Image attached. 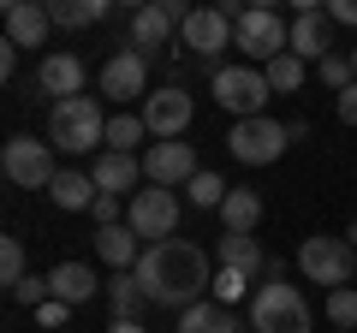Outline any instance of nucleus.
Returning a JSON list of instances; mask_svg holds the SVG:
<instances>
[{
    "instance_id": "f257e3e1",
    "label": "nucleus",
    "mask_w": 357,
    "mask_h": 333,
    "mask_svg": "<svg viewBox=\"0 0 357 333\" xmlns=\"http://www.w3.org/2000/svg\"><path fill=\"white\" fill-rule=\"evenodd\" d=\"M137 286L149 292V304H167V309H185L203 304V292H215V274H208V256L197 250L191 238H161V244H143V262L137 268Z\"/></svg>"
},
{
    "instance_id": "f03ea898",
    "label": "nucleus",
    "mask_w": 357,
    "mask_h": 333,
    "mask_svg": "<svg viewBox=\"0 0 357 333\" xmlns=\"http://www.w3.org/2000/svg\"><path fill=\"white\" fill-rule=\"evenodd\" d=\"M48 143L60 155H102L107 149V114L96 95H72V102H54L48 114Z\"/></svg>"
},
{
    "instance_id": "7ed1b4c3",
    "label": "nucleus",
    "mask_w": 357,
    "mask_h": 333,
    "mask_svg": "<svg viewBox=\"0 0 357 333\" xmlns=\"http://www.w3.org/2000/svg\"><path fill=\"white\" fill-rule=\"evenodd\" d=\"M250 333H310V304L298 286L262 280L250 286Z\"/></svg>"
},
{
    "instance_id": "20e7f679",
    "label": "nucleus",
    "mask_w": 357,
    "mask_h": 333,
    "mask_svg": "<svg viewBox=\"0 0 357 333\" xmlns=\"http://www.w3.org/2000/svg\"><path fill=\"white\" fill-rule=\"evenodd\" d=\"M232 48L244 54V65H274L280 54H292V24L274 6H250L232 30Z\"/></svg>"
},
{
    "instance_id": "39448f33",
    "label": "nucleus",
    "mask_w": 357,
    "mask_h": 333,
    "mask_svg": "<svg viewBox=\"0 0 357 333\" xmlns=\"http://www.w3.org/2000/svg\"><path fill=\"white\" fill-rule=\"evenodd\" d=\"M208 90H215V102H220V114H232V125L238 119H262L268 114V77H262V65H220L215 77H208Z\"/></svg>"
},
{
    "instance_id": "423d86ee",
    "label": "nucleus",
    "mask_w": 357,
    "mask_h": 333,
    "mask_svg": "<svg viewBox=\"0 0 357 333\" xmlns=\"http://www.w3.org/2000/svg\"><path fill=\"white\" fill-rule=\"evenodd\" d=\"M298 268H304L310 286H328V292H340L345 280L357 274V250L345 238H328V232H316V238L298 244Z\"/></svg>"
},
{
    "instance_id": "0eeeda50",
    "label": "nucleus",
    "mask_w": 357,
    "mask_h": 333,
    "mask_svg": "<svg viewBox=\"0 0 357 333\" xmlns=\"http://www.w3.org/2000/svg\"><path fill=\"white\" fill-rule=\"evenodd\" d=\"M286 143H292V131H286L274 114H262V119H238V125L227 131V155H232V161H244V166L280 161Z\"/></svg>"
},
{
    "instance_id": "6e6552de",
    "label": "nucleus",
    "mask_w": 357,
    "mask_h": 333,
    "mask_svg": "<svg viewBox=\"0 0 357 333\" xmlns=\"http://www.w3.org/2000/svg\"><path fill=\"white\" fill-rule=\"evenodd\" d=\"M0 166H6V179L18 185V191H48L54 179H60V166H54V143H36V137H6V149H0Z\"/></svg>"
},
{
    "instance_id": "1a4fd4ad",
    "label": "nucleus",
    "mask_w": 357,
    "mask_h": 333,
    "mask_svg": "<svg viewBox=\"0 0 357 333\" xmlns=\"http://www.w3.org/2000/svg\"><path fill=\"white\" fill-rule=\"evenodd\" d=\"M191 119H197V102H191L185 84H167V90H155L149 102H143V125H149V137H161V143H178L185 131H191Z\"/></svg>"
},
{
    "instance_id": "9d476101",
    "label": "nucleus",
    "mask_w": 357,
    "mask_h": 333,
    "mask_svg": "<svg viewBox=\"0 0 357 333\" xmlns=\"http://www.w3.org/2000/svg\"><path fill=\"white\" fill-rule=\"evenodd\" d=\"M197 173H203V161H197V149L185 137L178 143H149V149H143V179L161 185V191H185Z\"/></svg>"
},
{
    "instance_id": "9b49d317",
    "label": "nucleus",
    "mask_w": 357,
    "mask_h": 333,
    "mask_svg": "<svg viewBox=\"0 0 357 333\" xmlns=\"http://www.w3.org/2000/svg\"><path fill=\"white\" fill-rule=\"evenodd\" d=\"M126 226L137 232V238H149V244L173 238V226H178V196H173V191H161V185L137 191V196L126 203Z\"/></svg>"
},
{
    "instance_id": "f8f14e48",
    "label": "nucleus",
    "mask_w": 357,
    "mask_h": 333,
    "mask_svg": "<svg viewBox=\"0 0 357 333\" xmlns=\"http://www.w3.org/2000/svg\"><path fill=\"white\" fill-rule=\"evenodd\" d=\"M232 30H238V24H232L220 6H197V13L185 18V30H178V42H185V48H191L203 65H215V60H220V48L232 42Z\"/></svg>"
},
{
    "instance_id": "ddd939ff",
    "label": "nucleus",
    "mask_w": 357,
    "mask_h": 333,
    "mask_svg": "<svg viewBox=\"0 0 357 333\" xmlns=\"http://www.w3.org/2000/svg\"><path fill=\"white\" fill-rule=\"evenodd\" d=\"M102 95L107 102H126V107H131V95L149 102V60H143L137 48H119L114 60L102 65Z\"/></svg>"
},
{
    "instance_id": "4468645a",
    "label": "nucleus",
    "mask_w": 357,
    "mask_h": 333,
    "mask_svg": "<svg viewBox=\"0 0 357 333\" xmlns=\"http://www.w3.org/2000/svg\"><path fill=\"white\" fill-rule=\"evenodd\" d=\"M173 30H178V18L167 13L161 0H149V6H137V13H131V36H126V48H137L143 60H155V54L173 48Z\"/></svg>"
},
{
    "instance_id": "2eb2a0df",
    "label": "nucleus",
    "mask_w": 357,
    "mask_h": 333,
    "mask_svg": "<svg viewBox=\"0 0 357 333\" xmlns=\"http://www.w3.org/2000/svg\"><path fill=\"white\" fill-rule=\"evenodd\" d=\"M36 90L54 95V102H72V95H84V60H77V54H66V48L42 54V60H36Z\"/></svg>"
},
{
    "instance_id": "dca6fc26",
    "label": "nucleus",
    "mask_w": 357,
    "mask_h": 333,
    "mask_svg": "<svg viewBox=\"0 0 357 333\" xmlns=\"http://www.w3.org/2000/svg\"><path fill=\"white\" fill-rule=\"evenodd\" d=\"M220 268L227 274H244L250 286H262V280H280V262H268V250L256 238H220Z\"/></svg>"
},
{
    "instance_id": "f3484780",
    "label": "nucleus",
    "mask_w": 357,
    "mask_h": 333,
    "mask_svg": "<svg viewBox=\"0 0 357 333\" xmlns=\"http://www.w3.org/2000/svg\"><path fill=\"white\" fill-rule=\"evenodd\" d=\"M89 179H96V191H107V196H137V179H143V155H114V149H102L96 155V166H89Z\"/></svg>"
},
{
    "instance_id": "a211bd4d",
    "label": "nucleus",
    "mask_w": 357,
    "mask_h": 333,
    "mask_svg": "<svg viewBox=\"0 0 357 333\" xmlns=\"http://www.w3.org/2000/svg\"><path fill=\"white\" fill-rule=\"evenodd\" d=\"M48 292L60 297V304H72V309H84L89 297H102L107 286L96 280V268H89V262H60V268H48Z\"/></svg>"
},
{
    "instance_id": "6ab92c4d",
    "label": "nucleus",
    "mask_w": 357,
    "mask_h": 333,
    "mask_svg": "<svg viewBox=\"0 0 357 333\" xmlns=\"http://www.w3.org/2000/svg\"><path fill=\"white\" fill-rule=\"evenodd\" d=\"M48 30H54V18H48L42 0H13V6H6V42H13V48H42Z\"/></svg>"
},
{
    "instance_id": "aec40b11",
    "label": "nucleus",
    "mask_w": 357,
    "mask_h": 333,
    "mask_svg": "<svg viewBox=\"0 0 357 333\" xmlns=\"http://www.w3.org/2000/svg\"><path fill=\"white\" fill-rule=\"evenodd\" d=\"M220 220H227L232 238H256V226H262V196L250 185H232L227 203H220Z\"/></svg>"
},
{
    "instance_id": "412c9836",
    "label": "nucleus",
    "mask_w": 357,
    "mask_h": 333,
    "mask_svg": "<svg viewBox=\"0 0 357 333\" xmlns=\"http://www.w3.org/2000/svg\"><path fill=\"white\" fill-rule=\"evenodd\" d=\"M292 54H298L304 65H321V60L333 54V48H328V18H321V6L292 18Z\"/></svg>"
},
{
    "instance_id": "4be33fe9",
    "label": "nucleus",
    "mask_w": 357,
    "mask_h": 333,
    "mask_svg": "<svg viewBox=\"0 0 357 333\" xmlns=\"http://www.w3.org/2000/svg\"><path fill=\"white\" fill-rule=\"evenodd\" d=\"M48 196H54V208H66V215H84V208H96V179L89 173H77V166H60V179L48 185Z\"/></svg>"
},
{
    "instance_id": "5701e85b",
    "label": "nucleus",
    "mask_w": 357,
    "mask_h": 333,
    "mask_svg": "<svg viewBox=\"0 0 357 333\" xmlns=\"http://www.w3.org/2000/svg\"><path fill=\"white\" fill-rule=\"evenodd\" d=\"M96 256H102L107 268L131 274V268L143 262V250H137V232H131V226H107V232H96Z\"/></svg>"
},
{
    "instance_id": "b1692460",
    "label": "nucleus",
    "mask_w": 357,
    "mask_h": 333,
    "mask_svg": "<svg viewBox=\"0 0 357 333\" xmlns=\"http://www.w3.org/2000/svg\"><path fill=\"white\" fill-rule=\"evenodd\" d=\"M178 333H244V327H238V316L227 304H208L203 297V304H191L178 316Z\"/></svg>"
},
{
    "instance_id": "393cba45",
    "label": "nucleus",
    "mask_w": 357,
    "mask_h": 333,
    "mask_svg": "<svg viewBox=\"0 0 357 333\" xmlns=\"http://www.w3.org/2000/svg\"><path fill=\"white\" fill-rule=\"evenodd\" d=\"M48 18H54L60 30H84V24L114 18V6H107V0H48Z\"/></svg>"
},
{
    "instance_id": "a878e982",
    "label": "nucleus",
    "mask_w": 357,
    "mask_h": 333,
    "mask_svg": "<svg viewBox=\"0 0 357 333\" xmlns=\"http://www.w3.org/2000/svg\"><path fill=\"white\" fill-rule=\"evenodd\" d=\"M102 297H107V309H114V321H137V309L149 304V292L137 286V274H114Z\"/></svg>"
},
{
    "instance_id": "bb28decb",
    "label": "nucleus",
    "mask_w": 357,
    "mask_h": 333,
    "mask_svg": "<svg viewBox=\"0 0 357 333\" xmlns=\"http://www.w3.org/2000/svg\"><path fill=\"white\" fill-rule=\"evenodd\" d=\"M143 137H149V125H143V114H131V107L107 119V149H114V155H137Z\"/></svg>"
},
{
    "instance_id": "cd10ccee",
    "label": "nucleus",
    "mask_w": 357,
    "mask_h": 333,
    "mask_svg": "<svg viewBox=\"0 0 357 333\" xmlns=\"http://www.w3.org/2000/svg\"><path fill=\"white\" fill-rule=\"evenodd\" d=\"M262 77H268V90H280V95H292V90H304V77H310V65L298 60V54H280L274 65H262Z\"/></svg>"
},
{
    "instance_id": "c85d7f7f",
    "label": "nucleus",
    "mask_w": 357,
    "mask_h": 333,
    "mask_svg": "<svg viewBox=\"0 0 357 333\" xmlns=\"http://www.w3.org/2000/svg\"><path fill=\"white\" fill-rule=\"evenodd\" d=\"M227 191H232V185L220 179V173H208V166H203V173H197L191 185H185V196H191L197 208H215V215H220V203H227Z\"/></svg>"
},
{
    "instance_id": "c756f323",
    "label": "nucleus",
    "mask_w": 357,
    "mask_h": 333,
    "mask_svg": "<svg viewBox=\"0 0 357 333\" xmlns=\"http://www.w3.org/2000/svg\"><path fill=\"white\" fill-rule=\"evenodd\" d=\"M316 77H321V84H328L333 95H345V90H351V84H357V65H351V54H328V60L316 65Z\"/></svg>"
},
{
    "instance_id": "7c9ffc66",
    "label": "nucleus",
    "mask_w": 357,
    "mask_h": 333,
    "mask_svg": "<svg viewBox=\"0 0 357 333\" xmlns=\"http://www.w3.org/2000/svg\"><path fill=\"white\" fill-rule=\"evenodd\" d=\"M0 280H6V292H13L18 280H30V268H24V238H0Z\"/></svg>"
},
{
    "instance_id": "2f4dec72",
    "label": "nucleus",
    "mask_w": 357,
    "mask_h": 333,
    "mask_svg": "<svg viewBox=\"0 0 357 333\" xmlns=\"http://www.w3.org/2000/svg\"><path fill=\"white\" fill-rule=\"evenodd\" d=\"M328 321L345 333H357V286H340V292H328Z\"/></svg>"
},
{
    "instance_id": "473e14b6",
    "label": "nucleus",
    "mask_w": 357,
    "mask_h": 333,
    "mask_svg": "<svg viewBox=\"0 0 357 333\" xmlns=\"http://www.w3.org/2000/svg\"><path fill=\"white\" fill-rule=\"evenodd\" d=\"M6 297H13V304H24V309H42V304L54 297V292H48V274H30V280H18Z\"/></svg>"
},
{
    "instance_id": "72a5a7b5",
    "label": "nucleus",
    "mask_w": 357,
    "mask_h": 333,
    "mask_svg": "<svg viewBox=\"0 0 357 333\" xmlns=\"http://www.w3.org/2000/svg\"><path fill=\"white\" fill-rule=\"evenodd\" d=\"M119 215H126V196H107V191L96 196V208H89V220H96V226H102V232H107V226H126V220H119Z\"/></svg>"
},
{
    "instance_id": "f704fd0d",
    "label": "nucleus",
    "mask_w": 357,
    "mask_h": 333,
    "mask_svg": "<svg viewBox=\"0 0 357 333\" xmlns=\"http://www.w3.org/2000/svg\"><path fill=\"white\" fill-rule=\"evenodd\" d=\"M244 286H250L244 274H227V268H220V274H215V304H227V309H232V297H238Z\"/></svg>"
},
{
    "instance_id": "c9c22d12",
    "label": "nucleus",
    "mask_w": 357,
    "mask_h": 333,
    "mask_svg": "<svg viewBox=\"0 0 357 333\" xmlns=\"http://www.w3.org/2000/svg\"><path fill=\"white\" fill-rule=\"evenodd\" d=\"M66 316H72V304H60V297H48V304L36 309V321H42V327H66Z\"/></svg>"
},
{
    "instance_id": "e433bc0d",
    "label": "nucleus",
    "mask_w": 357,
    "mask_h": 333,
    "mask_svg": "<svg viewBox=\"0 0 357 333\" xmlns=\"http://www.w3.org/2000/svg\"><path fill=\"white\" fill-rule=\"evenodd\" d=\"M328 18L333 24H357V0H328Z\"/></svg>"
},
{
    "instance_id": "4c0bfd02",
    "label": "nucleus",
    "mask_w": 357,
    "mask_h": 333,
    "mask_svg": "<svg viewBox=\"0 0 357 333\" xmlns=\"http://www.w3.org/2000/svg\"><path fill=\"white\" fill-rule=\"evenodd\" d=\"M333 107H340V119H345V125H357V84H351L345 95H333Z\"/></svg>"
},
{
    "instance_id": "58836bf2",
    "label": "nucleus",
    "mask_w": 357,
    "mask_h": 333,
    "mask_svg": "<svg viewBox=\"0 0 357 333\" xmlns=\"http://www.w3.org/2000/svg\"><path fill=\"white\" fill-rule=\"evenodd\" d=\"M13 65H18V48H13V42H0V77H13Z\"/></svg>"
},
{
    "instance_id": "ea45409f",
    "label": "nucleus",
    "mask_w": 357,
    "mask_h": 333,
    "mask_svg": "<svg viewBox=\"0 0 357 333\" xmlns=\"http://www.w3.org/2000/svg\"><path fill=\"white\" fill-rule=\"evenodd\" d=\"M107 333H149V327H143V321H114Z\"/></svg>"
},
{
    "instance_id": "a19ab883",
    "label": "nucleus",
    "mask_w": 357,
    "mask_h": 333,
    "mask_svg": "<svg viewBox=\"0 0 357 333\" xmlns=\"http://www.w3.org/2000/svg\"><path fill=\"white\" fill-rule=\"evenodd\" d=\"M351 65H357V48H351Z\"/></svg>"
},
{
    "instance_id": "79ce46f5",
    "label": "nucleus",
    "mask_w": 357,
    "mask_h": 333,
    "mask_svg": "<svg viewBox=\"0 0 357 333\" xmlns=\"http://www.w3.org/2000/svg\"><path fill=\"white\" fill-rule=\"evenodd\" d=\"M333 333H345V327H333Z\"/></svg>"
}]
</instances>
